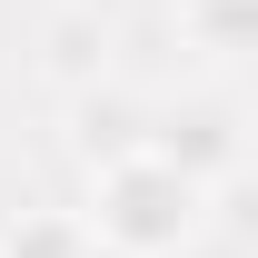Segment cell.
Instances as JSON below:
<instances>
[{
    "instance_id": "cell-3",
    "label": "cell",
    "mask_w": 258,
    "mask_h": 258,
    "mask_svg": "<svg viewBox=\"0 0 258 258\" xmlns=\"http://www.w3.org/2000/svg\"><path fill=\"white\" fill-rule=\"evenodd\" d=\"M70 119H80V159H90V169H99V159H129V149L149 139V109H139L129 90H80Z\"/></svg>"
},
{
    "instance_id": "cell-4",
    "label": "cell",
    "mask_w": 258,
    "mask_h": 258,
    "mask_svg": "<svg viewBox=\"0 0 258 258\" xmlns=\"http://www.w3.org/2000/svg\"><path fill=\"white\" fill-rule=\"evenodd\" d=\"M99 70H109V20L80 10V0H60V20H50V80L99 90Z\"/></svg>"
},
{
    "instance_id": "cell-2",
    "label": "cell",
    "mask_w": 258,
    "mask_h": 258,
    "mask_svg": "<svg viewBox=\"0 0 258 258\" xmlns=\"http://www.w3.org/2000/svg\"><path fill=\"white\" fill-rule=\"evenodd\" d=\"M139 149H159L179 179L219 189V179H238V159H248V139H238V99L199 90V99H179V109H149V139H139Z\"/></svg>"
},
{
    "instance_id": "cell-6",
    "label": "cell",
    "mask_w": 258,
    "mask_h": 258,
    "mask_svg": "<svg viewBox=\"0 0 258 258\" xmlns=\"http://www.w3.org/2000/svg\"><path fill=\"white\" fill-rule=\"evenodd\" d=\"M179 20H189L199 40H209V50H238V40H248V0H179Z\"/></svg>"
},
{
    "instance_id": "cell-5",
    "label": "cell",
    "mask_w": 258,
    "mask_h": 258,
    "mask_svg": "<svg viewBox=\"0 0 258 258\" xmlns=\"http://www.w3.org/2000/svg\"><path fill=\"white\" fill-rule=\"evenodd\" d=\"M0 258H90V238H80L70 209H30V219L0 228Z\"/></svg>"
},
{
    "instance_id": "cell-1",
    "label": "cell",
    "mask_w": 258,
    "mask_h": 258,
    "mask_svg": "<svg viewBox=\"0 0 258 258\" xmlns=\"http://www.w3.org/2000/svg\"><path fill=\"white\" fill-rule=\"evenodd\" d=\"M199 209L209 189L179 179L159 149H129V159H99L90 169V209H70L90 258H179L199 238Z\"/></svg>"
}]
</instances>
